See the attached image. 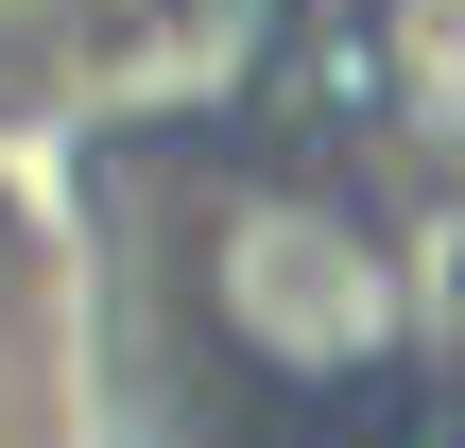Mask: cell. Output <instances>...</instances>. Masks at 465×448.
Segmentation results:
<instances>
[{
  "instance_id": "obj_1",
  "label": "cell",
  "mask_w": 465,
  "mask_h": 448,
  "mask_svg": "<svg viewBox=\"0 0 465 448\" xmlns=\"http://www.w3.org/2000/svg\"><path fill=\"white\" fill-rule=\"evenodd\" d=\"M190 311H207V345H224L259 397H293V414H345V397L397 380V345H414V276H397V242H380L328 173L224 190L207 242H190Z\"/></svg>"
}]
</instances>
